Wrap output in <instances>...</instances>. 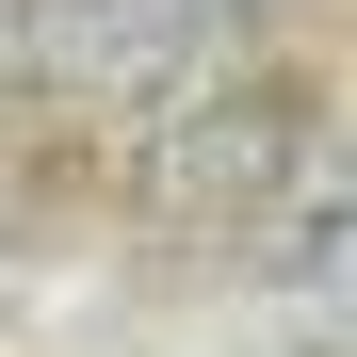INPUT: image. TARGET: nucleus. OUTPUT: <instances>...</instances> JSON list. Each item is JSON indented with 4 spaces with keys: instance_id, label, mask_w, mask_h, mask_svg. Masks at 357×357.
Segmentation results:
<instances>
[{
    "instance_id": "obj_3",
    "label": "nucleus",
    "mask_w": 357,
    "mask_h": 357,
    "mask_svg": "<svg viewBox=\"0 0 357 357\" xmlns=\"http://www.w3.org/2000/svg\"><path fill=\"white\" fill-rule=\"evenodd\" d=\"M292 309H341V178L292 195Z\"/></svg>"
},
{
    "instance_id": "obj_1",
    "label": "nucleus",
    "mask_w": 357,
    "mask_h": 357,
    "mask_svg": "<svg viewBox=\"0 0 357 357\" xmlns=\"http://www.w3.org/2000/svg\"><path fill=\"white\" fill-rule=\"evenodd\" d=\"M211 33H244V0H17V66L49 98H162Z\"/></svg>"
},
{
    "instance_id": "obj_2",
    "label": "nucleus",
    "mask_w": 357,
    "mask_h": 357,
    "mask_svg": "<svg viewBox=\"0 0 357 357\" xmlns=\"http://www.w3.org/2000/svg\"><path fill=\"white\" fill-rule=\"evenodd\" d=\"M292 162H309V114H292L276 82H260V98H211L195 130H162V162H146V211H260Z\"/></svg>"
}]
</instances>
